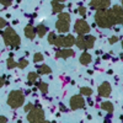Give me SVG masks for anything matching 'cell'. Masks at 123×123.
<instances>
[{"instance_id": "6da1fadb", "label": "cell", "mask_w": 123, "mask_h": 123, "mask_svg": "<svg viewBox=\"0 0 123 123\" xmlns=\"http://www.w3.org/2000/svg\"><path fill=\"white\" fill-rule=\"evenodd\" d=\"M95 18H96L97 25L101 26V27H104V28H106V27L108 28L112 25H115L113 20H112V16L110 14V10H106V9L105 10H100V11L96 14Z\"/></svg>"}, {"instance_id": "7a4b0ae2", "label": "cell", "mask_w": 123, "mask_h": 123, "mask_svg": "<svg viewBox=\"0 0 123 123\" xmlns=\"http://www.w3.org/2000/svg\"><path fill=\"white\" fill-rule=\"evenodd\" d=\"M3 36H4L6 44H11V46H18L20 44V37L16 35V32L12 28H7L3 33Z\"/></svg>"}, {"instance_id": "3957f363", "label": "cell", "mask_w": 123, "mask_h": 123, "mask_svg": "<svg viewBox=\"0 0 123 123\" xmlns=\"http://www.w3.org/2000/svg\"><path fill=\"white\" fill-rule=\"evenodd\" d=\"M69 21H70V16L68 14H60L59 20L55 25L58 31H60V32H67L69 30Z\"/></svg>"}, {"instance_id": "277c9868", "label": "cell", "mask_w": 123, "mask_h": 123, "mask_svg": "<svg viewBox=\"0 0 123 123\" xmlns=\"http://www.w3.org/2000/svg\"><path fill=\"white\" fill-rule=\"evenodd\" d=\"M110 14L113 20V24H121L122 22V9L121 6H115L112 10H110Z\"/></svg>"}, {"instance_id": "5b68a950", "label": "cell", "mask_w": 123, "mask_h": 123, "mask_svg": "<svg viewBox=\"0 0 123 123\" xmlns=\"http://www.w3.org/2000/svg\"><path fill=\"white\" fill-rule=\"evenodd\" d=\"M89 30H90V27H89V25L84 21V20H79V21H76V24H75V31H76L78 33L84 35V33L89 32Z\"/></svg>"}, {"instance_id": "8992f818", "label": "cell", "mask_w": 123, "mask_h": 123, "mask_svg": "<svg viewBox=\"0 0 123 123\" xmlns=\"http://www.w3.org/2000/svg\"><path fill=\"white\" fill-rule=\"evenodd\" d=\"M91 6L94 9H98V10H105L110 6V0H92L91 1Z\"/></svg>"}, {"instance_id": "52a82bcc", "label": "cell", "mask_w": 123, "mask_h": 123, "mask_svg": "<svg viewBox=\"0 0 123 123\" xmlns=\"http://www.w3.org/2000/svg\"><path fill=\"white\" fill-rule=\"evenodd\" d=\"M25 33H26V36L27 37H30V38H33L35 37V30L31 27V26H27L26 28H25Z\"/></svg>"}, {"instance_id": "ba28073f", "label": "cell", "mask_w": 123, "mask_h": 123, "mask_svg": "<svg viewBox=\"0 0 123 123\" xmlns=\"http://www.w3.org/2000/svg\"><path fill=\"white\" fill-rule=\"evenodd\" d=\"M62 9H63V6L59 5L58 1H53V12H59L62 11Z\"/></svg>"}, {"instance_id": "9c48e42d", "label": "cell", "mask_w": 123, "mask_h": 123, "mask_svg": "<svg viewBox=\"0 0 123 123\" xmlns=\"http://www.w3.org/2000/svg\"><path fill=\"white\" fill-rule=\"evenodd\" d=\"M37 32H38V35L41 36V37H42L46 32H47V28L44 27V26H42V25H41V26H38L37 27Z\"/></svg>"}, {"instance_id": "30bf717a", "label": "cell", "mask_w": 123, "mask_h": 123, "mask_svg": "<svg viewBox=\"0 0 123 123\" xmlns=\"http://www.w3.org/2000/svg\"><path fill=\"white\" fill-rule=\"evenodd\" d=\"M0 3L4 4V5L6 6V5H10V4H11V0H0Z\"/></svg>"}, {"instance_id": "8fae6325", "label": "cell", "mask_w": 123, "mask_h": 123, "mask_svg": "<svg viewBox=\"0 0 123 123\" xmlns=\"http://www.w3.org/2000/svg\"><path fill=\"white\" fill-rule=\"evenodd\" d=\"M5 25H6V22L4 21V20H3V18H0V27H4Z\"/></svg>"}, {"instance_id": "7c38bea8", "label": "cell", "mask_w": 123, "mask_h": 123, "mask_svg": "<svg viewBox=\"0 0 123 123\" xmlns=\"http://www.w3.org/2000/svg\"><path fill=\"white\" fill-rule=\"evenodd\" d=\"M79 11H80V14H81V15H85V9H84V7H80Z\"/></svg>"}, {"instance_id": "4fadbf2b", "label": "cell", "mask_w": 123, "mask_h": 123, "mask_svg": "<svg viewBox=\"0 0 123 123\" xmlns=\"http://www.w3.org/2000/svg\"><path fill=\"white\" fill-rule=\"evenodd\" d=\"M57 1H64V0H57Z\"/></svg>"}]
</instances>
